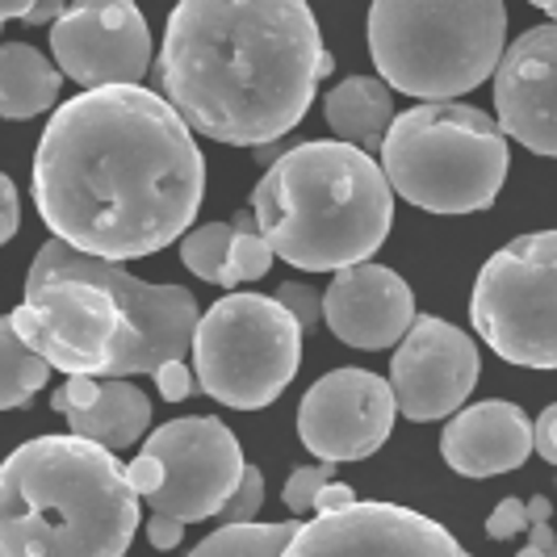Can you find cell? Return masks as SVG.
<instances>
[{
	"instance_id": "cell-1",
	"label": "cell",
	"mask_w": 557,
	"mask_h": 557,
	"mask_svg": "<svg viewBox=\"0 0 557 557\" xmlns=\"http://www.w3.org/2000/svg\"><path fill=\"white\" fill-rule=\"evenodd\" d=\"M194 131L151 88H92L63 101L34 151V201L59 244L139 260L176 244L201 210Z\"/></svg>"
},
{
	"instance_id": "cell-2",
	"label": "cell",
	"mask_w": 557,
	"mask_h": 557,
	"mask_svg": "<svg viewBox=\"0 0 557 557\" xmlns=\"http://www.w3.org/2000/svg\"><path fill=\"white\" fill-rule=\"evenodd\" d=\"M335 72L302 0H185L160 47V97L206 139L264 147L307 117Z\"/></svg>"
},
{
	"instance_id": "cell-3",
	"label": "cell",
	"mask_w": 557,
	"mask_h": 557,
	"mask_svg": "<svg viewBox=\"0 0 557 557\" xmlns=\"http://www.w3.org/2000/svg\"><path fill=\"white\" fill-rule=\"evenodd\" d=\"M139 495L81 436H38L0 461V557H126Z\"/></svg>"
},
{
	"instance_id": "cell-4",
	"label": "cell",
	"mask_w": 557,
	"mask_h": 557,
	"mask_svg": "<svg viewBox=\"0 0 557 557\" xmlns=\"http://www.w3.org/2000/svg\"><path fill=\"white\" fill-rule=\"evenodd\" d=\"M251 219L273 260L307 273L369 264L394 226V194L373 156L314 139L285 151L251 194Z\"/></svg>"
},
{
	"instance_id": "cell-5",
	"label": "cell",
	"mask_w": 557,
	"mask_h": 557,
	"mask_svg": "<svg viewBox=\"0 0 557 557\" xmlns=\"http://www.w3.org/2000/svg\"><path fill=\"white\" fill-rule=\"evenodd\" d=\"M503 38L499 0H377L369 9V55L382 84L423 106L491 81Z\"/></svg>"
},
{
	"instance_id": "cell-6",
	"label": "cell",
	"mask_w": 557,
	"mask_h": 557,
	"mask_svg": "<svg viewBox=\"0 0 557 557\" xmlns=\"http://www.w3.org/2000/svg\"><path fill=\"white\" fill-rule=\"evenodd\" d=\"M377 151L391 194L428 214L486 210L511 164L491 113L457 101H428L398 113Z\"/></svg>"
},
{
	"instance_id": "cell-7",
	"label": "cell",
	"mask_w": 557,
	"mask_h": 557,
	"mask_svg": "<svg viewBox=\"0 0 557 557\" xmlns=\"http://www.w3.org/2000/svg\"><path fill=\"white\" fill-rule=\"evenodd\" d=\"M302 332L264 294H226L197 319L194 377L214 403L260 411L298 377Z\"/></svg>"
},
{
	"instance_id": "cell-8",
	"label": "cell",
	"mask_w": 557,
	"mask_h": 557,
	"mask_svg": "<svg viewBox=\"0 0 557 557\" xmlns=\"http://www.w3.org/2000/svg\"><path fill=\"white\" fill-rule=\"evenodd\" d=\"M55 277L88 281V285L106 289L122 314V352L113 361L110 377L126 382L131 373H156L168 361H185V352L194 348V327L201 319V307L189 289L147 285L113 260H97V256H84V251H72L67 244L51 239L34 256L26 285Z\"/></svg>"
},
{
	"instance_id": "cell-9",
	"label": "cell",
	"mask_w": 557,
	"mask_h": 557,
	"mask_svg": "<svg viewBox=\"0 0 557 557\" xmlns=\"http://www.w3.org/2000/svg\"><path fill=\"white\" fill-rule=\"evenodd\" d=\"M557 235L532 231L495 251L474 281V332L503 361L557 369Z\"/></svg>"
},
{
	"instance_id": "cell-10",
	"label": "cell",
	"mask_w": 557,
	"mask_h": 557,
	"mask_svg": "<svg viewBox=\"0 0 557 557\" xmlns=\"http://www.w3.org/2000/svg\"><path fill=\"white\" fill-rule=\"evenodd\" d=\"M4 319L38 361L67 377H110L122 352V314L110 294L88 281L55 277L26 285L22 307Z\"/></svg>"
},
{
	"instance_id": "cell-11",
	"label": "cell",
	"mask_w": 557,
	"mask_h": 557,
	"mask_svg": "<svg viewBox=\"0 0 557 557\" xmlns=\"http://www.w3.org/2000/svg\"><path fill=\"white\" fill-rule=\"evenodd\" d=\"M143 457L160 466V491L147 499L151 516H168L176 524L219 516L244 474L239 441L214 416L160 423L151 436H143Z\"/></svg>"
},
{
	"instance_id": "cell-12",
	"label": "cell",
	"mask_w": 557,
	"mask_h": 557,
	"mask_svg": "<svg viewBox=\"0 0 557 557\" xmlns=\"http://www.w3.org/2000/svg\"><path fill=\"white\" fill-rule=\"evenodd\" d=\"M51 51L67 81L92 88H135L151 67V29L131 0L67 4L51 26Z\"/></svg>"
},
{
	"instance_id": "cell-13",
	"label": "cell",
	"mask_w": 557,
	"mask_h": 557,
	"mask_svg": "<svg viewBox=\"0 0 557 557\" xmlns=\"http://www.w3.org/2000/svg\"><path fill=\"white\" fill-rule=\"evenodd\" d=\"M281 557H470L432 516L398 503H352L348 511L298 524Z\"/></svg>"
},
{
	"instance_id": "cell-14",
	"label": "cell",
	"mask_w": 557,
	"mask_h": 557,
	"mask_svg": "<svg viewBox=\"0 0 557 557\" xmlns=\"http://www.w3.org/2000/svg\"><path fill=\"white\" fill-rule=\"evenodd\" d=\"M394 411L416 423L448 419L478 386L474 339L436 314H416L391 364Z\"/></svg>"
},
{
	"instance_id": "cell-15",
	"label": "cell",
	"mask_w": 557,
	"mask_h": 557,
	"mask_svg": "<svg viewBox=\"0 0 557 557\" xmlns=\"http://www.w3.org/2000/svg\"><path fill=\"white\" fill-rule=\"evenodd\" d=\"M394 394L369 369H332L307 391L298 407V436L319 461L373 457L394 432Z\"/></svg>"
},
{
	"instance_id": "cell-16",
	"label": "cell",
	"mask_w": 557,
	"mask_h": 557,
	"mask_svg": "<svg viewBox=\"0 0 557 557\" xmlns=\"http://www.w3.org/2000/svg\"><path fill=\"white\" fill-rule=\"evenodd\" d=\"M557 101V26L524 29L495 63V113L499 135L524 143L536 156H554Z\"/></svg>"
},
{
	"instance_id": "cell-17",
	"label": "cell",
	"mask_w": 557,
	"mask_h": 557,
	"mask_svg": "<svg viewBox=\"0 0 557 557\" xmlns=\"http://www.w3.org/2000/svg\"><path fill=\"white\" fill-rule=\"evenodd\" d=\"M323 319L344 344L377 352L407 335L416 319V298H411V285L386 264H352V269H339L327 285Z\"/></svg>"
},
{
	"instance_id": "cell-18",
	"label": "cell",
	"mask_w": 557,
	"mask_h": 557,
	"mask_svg": "<svg viewBox=\"0 0 557 557\" xmlns=\"http://www.w3.org/2000/svg\"><path fill=\"white\" fill-rule=\"evenodd\" d=\"M441 453H445L448 470L466 478L511 474L529 461L532 423L516 403L486 398L448 419L441 432Z\"/></svg>"
},
{
	"instance_id": "cell-19",
	"label": "cell",
	"mask_w": 557,
	"mask_h": 557,
	"mask_svg": "<svg viewBox=\"0 0 557 557\" xmlns=\"http://www.w3.org/2000/svg\"><path fill=\"white\" fill-rule=\"evenodd\" d=\"M51 407L67 419L72 436L106 448V453L143 441L147 423H151L147 394L122 377H67L51 398Z\"/></svg>"
},
{
	"instance_id": "cell-20",
	"label": "cell",
	"mask_w": 557,
	"mask_h": 557,
	"mask_svg": "<svg viewBox=\"0 0 557 557\" xmlns=\"http://www.w3.org/2000/svg\"><path fill=\"white\" fill-rule=\"evenodd\" d=\"M323 113H327L332 135H339L335 143H348L364 156H373L394 122L391 88L382 81H373V76H352V81H344L339 88L327 92Z\"/></svg>"
},
{
	"instance_id": "cell-21",
	"label": "cell",
	"mask_w": 557,
	"mask_h": 557,
	"mask_svg": "<svg viewBox=\"0 0 557 557\" xmlns=\"http://www.w3.org/2000/svg\"><path fill=\"white\" fill-rule=\"evenodd\" d=\"M59 84L63 76L55 72V63L29 42L0 47V117L26 122L47 113L59 101Z\"/></svg>"
},
{
	"instance_id": "cell-22",
	"label": "cell",
	"mask_w": 557,
	"mask_h": 557,
	"mask_svg": "<svg viewBox=\"0 0 557 557\" xmlns=\"http://www.w3.org/2000/svg\"><path fill=\"white\" fill-rule=\"evenodd\" d=\"M298 520L285 524H223L214 529L189 557H281L294 541Z\"/></svg>"
},
{
	"instance_id": "cell-23",
	"label": "cell",
	"mask_w": 557,
	"mask_h": 557,
	"mask_svg": "<svg viewBox=\"0 0 557 557\" xmlns=\"http://www.w3.org/2000/svg\"><path fill=\"white\" fill-rule=\"evenodd\" d=\"M47 377L51 369L13 335L9 319H0V411L29 407V398L47 386Z\"/></svg>"
},
{
	"instance_id": "cell-24",
	"label": "cell",
	"mask_w": 557,
	"mask_h": 557,
	"mask_svg": "<svg viewBox=\"0 0 557 557\" xmlns=\"http://www.w3.org/2000/svg\"><path fill=\"white\" fill-rule=\"evenodd\" d=\"M273 269V251L264 244L260 226L251 219V210H239L231 219V251H226V277L223 285H239V281H260Z\"/></svg>"
},
{
	"instance_id": "cell-25",
	"label": "cell",
	"mask_w": 557,
	"mask_h": 557,
	"mask_svg": "<svg viewBox=\"0 0 557 557\" xmlns=\"http://www.w3.org/2000/svg\"><path fill=\"white\" fill-rule=\"evenodd\" d=\"M226 251H231V223H206L181 235V260H185V269H194L197 277L210 281V285H223Z\"/></svg>"
},
{
	"instance_id": "cell-26",
	"label": "cell",
	"mask_w": 557,
	"mask_h": 557,
	"mask_svg": "<svg viewBox=\"0 0 557 557\" xmlns=\"http://www.w3.org/2000/svg\"><path fill=\"white\" fill-rule=\"evenodd\" d=\"M264 507V474L256 466H244L239 486L231 491V499L223 503V524H256V511Z\"/></svg>"
},
{
	"instance_id": "cell-27",
	"label": "cell",
	"mask_w": 557,
	"mask_h": 557,
	"mask_svg": "<svg viewBox=\"0 0 557 557\" xmlns=\"http://www.w3.org/2000/svg\"><path fill=\"white\" fill-rule=\"evenodd\" d=\"M335 466L332 461H319V466H302V470H294V474L285 478V491H281V499H285V507L294 511V516H302V511H310V503H314V495L332 482Z\"/></svg>"
},
{
	"instance_id": "cell-28",
	"label": "cell",
	"mask_w": 557,
	"mask_h": 557,
	"mask_svg": "<svg viewBox=\"0 0 557 557\" xmlns=\"http://www.w3.org/2000/svg\"><path fill=\"white\" fill-rule=\"evenodd\" d=\"M277 302L298 323V332H314L323 323V294H314L302 281H285L277 289Z\"/></svg>"
},
{
	"instance_id": "cell-29",
	"label": "cell",
	"mask_w": 557,
	"mask_h": 557,
	"mask_svg": "<svg viewBox=\"0 0 557 557\" xmlns=\"http://www.w3.org/2000/svg\"><path fill=\"white\" fill-rule=\"evenodd\" d=\"M156 391H160V398H164V403H185V398L197 391L194 369H189L185 361L160 364V369H156Z\"/></svg>"
},
{
	"instance_id": "cell-30",
	"label": "cell",
	"mask_w": 557,
	"mask_h": 557,
	"mask_svg": "<svg viewBox=\"0 0 557 557\" xmlns=\"http://www.w3.org/2000/svg\"><path fill=\"white\" fill-rule=\"evenodd\" d=\"M524 529H529V507H524V499H503L491 511V520H486V536H495V541H511V536H520Z\"/></svg>"
},
{
	"instance_id": "cell-31",
	"label": "cell",
	"mask_w": 557,
	"mask_h": 557,
	"mask_svg": "<svg viewBox=\"0 0 557 557\" xmlns=\"http://www.w3.org/2000/svg\"><path fill=\"white\" fill-rule=\"evenodd\" d=\"M126 482H131V491L139 495V499H151L156 491H160V466L151 461V457H135L131 466H126Z\"/></svg>"
},
{
	"instance_id": "cell-32",
	"label": "cell",
	"mask_w": 557,
	"mask_h": 557,
	"mask_svg": "<svg viewBox=\"0 0 557 557\" xmlns=\"http://www.w3.org/2000/svg\"><path fill=\"white\" fill-rule=\"evenodd\" d=\"M554 428H557V407H545L541 419H536V428H532V453H541V461H549V466L557 461Z\"/></svg>"
},
{
	"instance_id": "cell-33",
	"label": "cell",
	"mask_w": 557,
	"mask_h": 557,
	"mask_svg": "<svg viewBox=\"0 0 557 557\" xmlns=\"http://www.w3.org/2000/svg\"><path fill=\"white\" fill-rule=\"evenodd\" d=\"M13 235H17V189H13V181L0 172V248H4Z\"/></svg>"
},
{
	"instance_id": "cell-34",
	"label": "cell",
	"mask_w": 557,
	"mask_h": 557,
	"mask_svg": "<svg viewBox=\"0 0 557 557\" xmlns=\"http://www.w3.org/2000/svg\"><path fill=\"white\" fill-rule=\"evenodd\" d=\"M352 503H357L352 486H344V482H327V486L314 495V503H310V507H314L319 516H335V511H348Z\"/></svg>"
},
{
	"instance_id": "cell-35",
	"label": "cell",
	"mask_w": 557,
	"mask_h": 557,
	"mask_svg": "<svg viewBox=\"0 0 557 557\" xmlns=\"http://www.w3.org/2000/svg\"><path fill=\"white\" fill-rule=\"evenodd\" d=\"M181 536H185V524H176V520H168V516H151L147 520V541H151V549H176L181 545Z\"/></svg>"
},
{
	"instance_id": "cell-36",
	"label": "cell",
	"mask_w": 557,
	"mask_h": 557,
	"mask_svg": "<svg viewBox=\"0 0 557 557\" xmlns=\"http://www.w3.org/2000/svg\"><path fill=\"white\" fill-rule=\"evenodd\" d=\"M63 9H67L63 0H42V4H29L22 22H29V26H55L59 17H63Z\"/></svg>"
},
{
	"instance_id": "cell-37",
	"label": "cell",
	"mask_w": 557,
	"mask_h": 557,
	"mask_svg": "<svg viewBox=\"0 0 557 557\" xmlns=\"http://www.w3.org/2000/svg\"><path fill=\"white\" fill-rule=\"evenodd\" d=\"M529 545L545 557H557V536L549 529V520H529Z\"/></svg>"
},
{
	"instance_id": "cell-38",
	"label": "cell",
	"mask_w": 557,
	"mask_h": 557,
	"mask_svg": "<svg viewBox=\"0 0 557 557\" xmlns=\"http://www.w3.org/2000/svg\"><path fill=\"white\" fill-rule=\"evenodd\" d=\"M516 557H545V554H541V549H532V545H524V549H520Z\"/></svg>"
},
{
	"instance_id": "cell-39",
	"label": "cell",
	"mask_w": 557,
	"mask_h": 557,
	"mask_svg": "<svg viewBox=\"0 0 557 557\" xmlns=\"http://www.w3.org/2000/svg\"><path fill=\"white\" fill-rule=\"evenodd\" d=\"M0 29H4V26H0Z\"/></svg>"
}]
</instances>
